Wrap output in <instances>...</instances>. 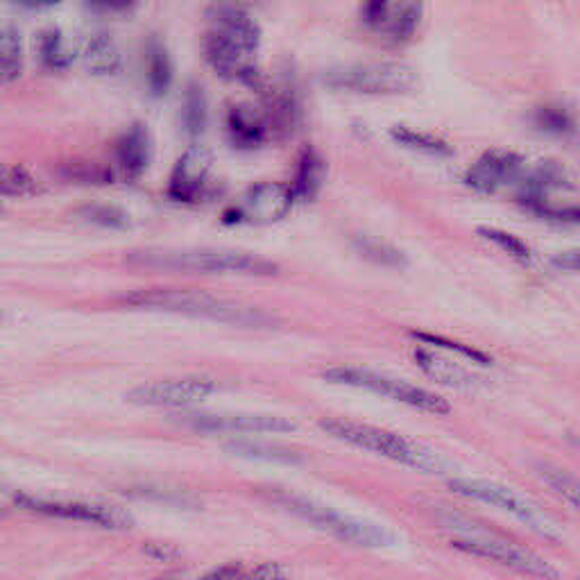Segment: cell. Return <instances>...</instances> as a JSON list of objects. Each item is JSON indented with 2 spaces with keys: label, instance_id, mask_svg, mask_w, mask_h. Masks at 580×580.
<instances>
[{
  "label": "cell",
  "instance_id": "4fadbf2b",
  "mask_svg": "<svg viewBox=\"0 0 580 580\" xmlns=\"http://www.w3.org/2000/svg\"><path fill=\"white\" fill-rule=\"evenodd\" d=\"M293 188L280 182H263L250 188L241 207L225 214V222H245V225H273L280 222L293 207Z\"/></svg>",
  "mask_w": 580,
  "mask_h": 580
},
{
  "label": "cell",
  "instance_id": "cb8c5ba5",
  "mask_svg": "<svg viewBox=\"0 0 580 580\" xmlns=\"http://www.w3.org/2000/svg\"><path fill=\"white\" fill-rule=\"evenodd\" d=\"M85 68L94 75H113L121 68V53L109 34H96L83 53Z\"/></svg>",
  "mask_w": 580,
  "mask_h": 580
},
{
  "label": "cell",
  "instance_id": "ac0fdd59",
  "mask_svg": "<svg viewBox=\"0 0 580 580\" xmlns=\"http://www.w3.org/2000/svg\"><path fill=\"white\" fill-rule=\"evenodd\" d=\"M562 182V171L556 166V164H539L537 168L528 171L522 182H519V188H517V203L537 214L543 207H547V198L551 188H556L558 184Z\"/></svg>",
  "mask_w": 580,
  "mask_h": 580
},
{
  "label": "cell",
  "instance_id": "ffe728a7",
  "mask_svg": "<svg viewBox=\"0 0 580 580\" xmlns=\"http://www.w3.org/2000/svg\"><path fill=\"white\" fill-rule=\"evenodd\" d=\"M85 53V39L77 32L53 28L39 39V57L48 68H68Z\"/></svg>",
  "mask_w": 580,
  "mask_h": 580
},
{
  "label": "cell",
  "instance_id": "7bdbcfd3",
  "mask_svg": "<svg viewBox=\"0 0 580 580\" xmlns=\"http://www.w3.org/2000/svg\"><path fill=\"white\" fill-rule=\"evenodd\" d=\"M136 0H89V6H94L96 10L102 12H125L130 8H134Z\"/></svg>",
  "mask_w": 580,
  "mask_h": 580
},
{
  "label": "cell",
  "instance_id": "d590c367",
  "mask_svg": "<svg viewBox=\"0 0 580 580\" xmlns=\"http://www.w3.org/2000/svg\"><path fill=\"white\" fill-rule=\"evenodd\" d=\"M479 237L490 241L492 245H496L499 250L508 252L513 259L522 261V263H528L530 261V250L528 245L517 239L515 234H508V231H501V229H490V227H479Z\"/></svg>",
  "mask_w": 580,
  "mask_h": 580
},
{
  "label": "cell",
  "instance_id": "4dcf8cb0",
  "mask_svg": "<svg viewBox=\"0 0 580 580\" xmlns=\"http://www.w3.org/2000/svg\"><path fill=\"white\" fill-rule=\"evenodd\" d=\"M354 248L370 263H376V265H383V267H402V265H406V256L393 243L381 241L376 237H357L354 239Z\"/></svg>",
  "mask_w": 580,
  "mask_h": 580
},
{
  "label": "cell",
  "instance_id": "603a6c76",
  "mask_svg": "<svg viewBox=\"0 0 580 580\" xmlns=\"http://www.w3.org/2000/svg\"><path fill=\"white\" fill-rule=\"evenodd\" d=\"M143 64H145V83H147L150 94L154 98L166 96L173 83V62L160 39H150V42L145 44Z\"/></svg>",
  "mask_w": 580,
  "mask_h": 580
},
{
  "label": "cell",
  "instance_id": "5b68a950",
  "mask_svg": "<svg viewBox=\"0 0 580 580\" xmlns=\"http://www.w3.org/2000/svg\"><path fill=\"white\" fill-rule=\"evenodd\" d=\"M325 379L331 383H340V385H352V389H361L374 395H383L393 402L406 404L415 411L422 413H429V415H449L451 406L445 397L431 393V391H424L419 385H413L408 381L402 379H393V376H385L372 370H363V368H333L325 372Z\"/></svg>",
  "mask_w": 580,
  "mask_h": 580
},
{
  "label": "cell",
  "instance_id": "f546056e",
  "mask_svg": "<svg viewBox=\"0 0 580 580\" xmlns=\"http://www.w3.org/2000/svg\"><path fill=\"white\" fill-rule=\"evenodd\" d=\"M391 136L400 145L415 150V152H422V154H431V157H449L451 154V145L445 139L429 134V132H417V130L400 125V128L391 130Z\"/></svg>",
  "mask_w": 580,
  "mask_h": 580
},
{
  "label": "cell",
  "instance_id": "7402d4cb",
  "mask_svg": "<svg viewBox=\"0 0 580 580\" xmlns=\"http://www.w3.org/2000/svg\"><path fill=\"white\" fill-rule=\"evenodd\" d=\"M325 177H327V164L322 160V154L316 147H304L297 160L295 179L291 186L295 200L311 203L320 193Z\"/></svg>",
  "mask_w": 580,
  "mask_h": 580
},
{
  "label": "cell",
  "instance_id": "9a60e30c",
  "mask_svg": "<svg viewBox=\"0 0 580 580\" xmlns=\"http://www.w3.org/2000/svg\"><path fill=\"white\" fill-rule=\"evenodd\" d=\"M259 94L263 96L261 107L265 111L270 134L277 139H291L302 123V107L293 85L282 77L277 83H263Z\"/></svg>",
  "mask_w": 580,
  "mask_h": 580
},
{
  "label": "cell",
  "instance_id": "7c38bea8",
  "mask_svg": "<svg viewBox=\"0 0 580 580\" xmlns=\"http://www.w3.org/2000/svg\"><path fill=\"white\" fill-rule=\"evenodd\" d=\"M218 391V383L205 376L166 379L154 381L134 389L128 400L136 406H160V408H182L209 400Z\"/></svg>",
  "mask_w": 580,
  "mask_h": 580
},
{
  "label": "cell",
  "instance_id": "6da1fadb",
  "mask_svg": "<svg viewBox=\"0 0 580 580\" xmlns=\"http://www.w3.org/2000/svg\"><path fill=\"white\" fill-rule=\"evenodd\" d=\"M259 39V25L245 10L216 8L211 12V30L205 36V57L222 80L243 83L259 91L265 83L254 64Z\"/></svg>",
  "mask_w": 580,
  "mask_h": 580
},
{
  "label": "cell",
  "instance_id": "2e32d148",
  "mask_svg": "<svg viewBox=\"0 0 580 580\" xmlns=\"http://www.w3.org/2000/svg\"><path fill=\"white\" fill-rule=\"evenodd\" d=\"M524 166L522 154L511 150H488L466 173V184L479 193H494L501 184L511 182Z\"/></svg>",
  "mask_w": 580,
  "mask_h": 580
},
{
  "label": "cell",
  "instance_id": "60d3db41",
  "mask_svg": "<svg viewBox=\"0 0 580 580\" xmlns=\"http://www.w3.org/2000/svg\"><path fill=\"white\" fill-rule=\"evenodd\" d=\"M250 580H286V571L277 562H263L252 569Z\"/></svg>",
  "mask_w": 580,
  "mask_h": 580
},
{
  "label": "cell",
  "instance_id": "f35d334b",
  "mask_svg": "<svg viewBox=\"0 0 580 580\" xmlns=\"http://www.w3.org/2000/svg\"><path fill=\"white\" fill-rule=\"evenodd\" d=\"M537 216H543L551 222H558V225H580V205H573V207H543L537 211Z\"/></svg>",
  "mask_w": 580,
  "mask_h": 580
},
{
  "label": "cell",
  "instance_id": "9c48e42d",
  "mask_svg": "<svg viewBox=\"0 0 580 580\" xmlns=\"http://www.w3.org/2000/svg\"><path fill=\"white\" fill-rule=\"evenodd\" d=\"M449 488H451V492H456L460 496L483 501V504H490L494 508L511 513L513 517H517L519 522H524L533 530L543 533L545 537H558V528L551 522V517L545 515L533 504L530 499L515 492L513 488H506V485L494 483V481H481V479H453V481H449Z\"/></svg>",
  "mask_w": 580,
  "mask_h": 580
},
{
  "label": "cell",
  "instance_id": "d6a6232c",
  "mask_svg": "<svg viewBox=\"0 0 580 580\" xmlns=\"http://www.w3.org/2000/svg\"><path fill=\"white\" fill-rule=\"evenodd\" d=\"M39 190L34 175L21 166H0V196H32Z\"/></svg>",
  "mask_w": 580,
  "mask_h": 580
},
{
  "label": "cell",
  "instance_id": "d6986e66",
  "mask_svg": "<svg viewBox=\"0 0 580 580\" xmlns=\"http://www.w3.org/2000/svg\"><path fill=\"white\" fill-rule=\"evenodd\" d=\"M150 162V136L143 125H132L116 143V168L128 179L143 175Z\"/></svg>",
  "mask_w": 580,
  "mask_h": 580
},
{
  "label": "cell",
  "instance_id": "5bb4252c",
  "mask_svg": "<svg viewBox=\"0 0 580 580\" xmlns=\"http://www.w3.org/2000/svg\"><path fill=\"white\" fill-rule=\"evenodd\" d=\"M214 168V152L205 145H190L171 175V198L177 203H196L209 182Z\"/></svg>",
  "mask_w": 580,
  "mask_h": 580
},
{
  "label": "cell",
  "instance_id": "277c9868",
  "mask_svg": "<svg viewBox=\"0 0 580 580\" xmlns=\"http://www.w3.org/2000/svg\"><path fill=\"white\" fill-rule=\"evenodd\" d=\"M130 263L154 270H182V273H248L275 275L277 265L267 259L234 250H141L128 256Z\"/></svg>",
  "mask_w": 580,
  "mask_h": 580
},
{
  "label": "cell",
  "instance_id": "4316f807",
  "mask_svg": "<svg viewBox=\"0 0 580 580\" xmlns=\"http://www.w3.org/2000/svg\"><path fill=\"white\" fill-rule=\"evenodd\" d=\"M424 17V3L422 0H404L397 8V12L389 19V39L393 44H406L415 36L419 23Z\"/></svg>",
  "mask_w": 580,
  "mask_h": 580
},
{
  "label": "cell",
  "instance_id": "8992f818",
  "mask_svg": "<svg viewBox=\"0 0 580 580\" xmlns=\"http://www.w3.org/2000/svg\"><path fill=\"white\" fill-rule=\"evenodd\" d=\"M280 504H284L291 513H295L304 522L314 524L316 528L342 539V543H350L357 547H389L395 539L393 533H389L376 524L340 515L331 508L318 506V504H314V501L302 499V496L282 494Z\"/></svg>",
  "mask_w": 580,
  "mask_h": 580
},
{
  "label": "cell",
  "instance_id": "7a4b0ae2",
  "mask_svg": "<svg viewBox=\"0 0 580 580\" xmlns=\"http://www.w3.org/2000/svg\"><path fill=\"white\" fill-rule=\"evenodd\" d=\"M320 427L331 438L344 445H352L357 449L383 456L393 462H400V466L404 468H413V470L427 472V474H442L447 470V460L440 453H436L427 445L411 440L402 434L372 427V424L340 419V417L322 419Z\"/></svg>",
  "mask_w": 580,
  "mask_h": 580
},
{
  "label": "cell",
  "instance_id": "484cf974",
  "mask_svg": "<svg viewBox=\"0 0 580 580\" xmlns=\"http://www.w3.org/2000/svg\"><path fill=\"white\" fill-rule=\"evenodd\" d=\"M225 449L234 451L237 456L252 458V460H267V462H282V466H295L302 460V456L295 449L273 445V442H252V440H234L229 442Z\"/></svg>",
  "mask_w": 580,
  "mask_h": 580
},
{
  "label": "cell",
  "instance_id": "8d00e7d4",
  "mask_svg": "<svg viewBox=\"0 0 580 580\" xmlns=\"http://www.w3.org/2000/svg\"><path fill=\"white\" fill-rule=\"evenodd\" d=\"M411 336H413L415 340H422V342L431 344V347H440V350L456 352V354H460V357L472 359L474 363H481V365H488V363H490V359H488L483 352L474 350V347H470V344L456 342V340H451V338H445V336H438V333H427V331H413Z\"/></svg>",
  "mask_w": 580,
  "mask_h": 580
},
{
  "label": "cell",
  "instance_id": "ba28073f",
  "mask_svg": "<svg viewBox=\"0 0 580 580\" xmlns=\"http://www.w3.org/2000/svg\"><path fill=\"white\" fill-rule=\"evenodd\" d=\"M417 73L397 62L379 64H359L350 68H340L327 75V85L336 89H347L365 96H397L408 94L417 87Z\"/></svg>",
  "mask_w": 580,
  "mask_h": 580
},
{
  "label": "cell",
  "instance_id": "ee69618b",
  "mask_svg": "<svg viewBox=\"0 0 580 580\" xmlns=\"http://www.w3.org/2000/svg\"><path fill=\"white\" fill-rule=\"evenodd\" d=\"M554 263L562 270H580V250H571V252H565V254H558L554 259Z\"/></svg>",
  "mask_w": 580,
  "mask_h": 580
},
{
  "label": "cell",
  "instance_id": "f6af8a7d",
  "mask_svg": "<svg viewBox=\"0 0 580 580\" xmlns=\"http://www.w3.org/2000/svg\"><path fill=\"white\" fill-rule=\"evenodd\" d=\"M152 580H184V571L173 569V571H166V573H162L157 578H152Z\"/></svg>",
  "mask_w": 580,
  "mask_h": 580
},
{
  "label": "cell",
  "instance_id": "52a82bcc",
  "mask_svg": "<svg viewBox=\"0 0 580 580\" xmlns=\"http://www.w3.org/2000/svg\"><path fill=\"white\" fill-rule=\"evenodd\" d=\"M451 547L460 554H468L474 558L492 560L504 565L517 573L537 578V580H558L560 571L539 554L511 543V539L496 537V535H466V537H456L451 539Z\"/></svg>",
  "mask_w": 580,
  "mask_h": 580
},
{
  "label": "cell",
  "instance_id": "3957f363",
  "mask_svg": "<svg viewBox=\"0 0 580 580\" xmlns=\"http://www.w3.org/2000/svg\"><path fill=\"white\" fill-rule=\"evenodd\" d=\"M125 304L139 308H154V311L179 314L188 318H203L225 325L239 327H263L270 325V318L252 306H243L229 299L214 297L200 291H184V288H147L136 291L123 297Z\"/></svg>",
  "mask_w": 580,
  "mask_h": 580
},
{
  "label": "cell",
  "instance_id": "44dd1931",
  "mask_svg": "<svg viewBox=\"0 0 580 580\" xmlns=\"http://www.w3.org/2000/svg\"><path fill=\"white\" fill-rule=\"evenodd\" d=\"M415 363L419 365V370L427 374L429 379H434L436 383L449 385V389L456 391H470L477 385V376L470 374L466 368H460L458 363L431 352V350H415Z\"/></svg>",
  "mask_w": 580,
  "mask_h": 580
},
{
  "label": "cell",
  "instance_id": "1f68e13d",
  "mask_svg": "<svg viewBox=\"0 0 580 580\" xmlns=\"http://www.w3.org/2000/svg\"><path fill=\"white\" fill-rule=\"evenodd\" d=\"M537 474L558 496H562L567 504L580 511V479L578 477L569 474L567 470L554 468V466H539Z\"/></svg>",
  "mask_w": 580,
  "mask_h": 580
},
{
  "label": "cell",
  "instance_id": "e0dca14e",
  "mask_svg": "<svg viewBox=\"0 0 580 580\" xmlns=\"http://www.w3.org/2000/svg\"><path fill=\"white\" fill-rule=\"evenodd\" d=\"M227 134L229 141L241 150L261 147L270 136V125L261 105L237 102L227 111Z\"/></svg>",
  "mask_w": 580,
  "mask_h": 580
},
{
  "label": "cell",
  "instance_id": "74e56055",
  "mask_svg": "<svg viewBox=\"0 0 580 580\" xmlns=\"http://www.w3.org/2000/svg\"><path fill=\"white\" fill-rule=\"evenodd\" d=\"M393 0H365L361 8V19L370 30H379L383 23L391 19Z\"/></svg>",
  "mask_w": 580,
  "mask_h": 580
},
{
  "label": "cell",
  "instance_id": "8fae6325",
  "mask_svg": "<svg viewBox=\"0 0 580 580\" xmlns=\"http://www.w3.org/2000/svg\"><path fill=\"white\" fill-rule=\"evenodd\" d=\"M186 429L200 434H291L295 422L277 415H256V413H179L175 417Z\"/></svg>",
  "mask_w": 580,
  "mask_h": 580
},
{
  "label": "cell",
  "instance_id": "f1b7e54d",
  "mask_svg": "<svg viewBox=\"0 0 580 580\" xmlns=\"http://www.w3.org/2000/svg\"><path fill=\"white\" fill-rule=\"evenodd\" d=\"M533 128L539 134H547V136H571L576 132V121L573 116L556 105H545V107H537L533 113Z\"/></svg>",
  "mask_w": 580,
  "mask_h": 580
},
{
  "label": "cell",
  "instance_id": "e575fe53",
  "mask_svg": "<svg viewBox=\"0 0 580 580\" xmlns=\"http://www.w3.org/2000/svg\"><path fill=\"white\" fill-rule=\"evenodd\" d=\"M77 216L105 229H125L130 225L128 214L113 205H85L77 209Z\"/></svg>",
  "mask_w": 580,
  "mask_h": 580
},
{
  "label": "cell",
  "instance_id": "83f0119b",
  "mask_svg": "<svg viewBox=\"0 0 580 580\" xmlns=\"http://www.w3.org/2000/svg\"><path fill=\"white\" fill-rule=\"evenodd\" d=\"M21 73V34L14 25L0 23V85L17 80Z\"/></svg>",
  "mask_w": 580,
  "mask_h": 580
},
{
  "label": "cell",
  "instance_id": "bcb514c9",
  "mask_svg": "<svg viewBox=\"0 0 580 580\" xmlns=\"http://www.w3.org/2000/svg\"><path fill=\"white\" fill-rule=\"evenodd\" d=\"M25 3H30V6H55V3H59V0H25Z\"/></svg>",
  "mask_w": 580,
  "mask_h": 580
},
{
  "label": "cell",
  "instance_id": "30bf717a",
  "mask_svg": "<svg viewBox=\"0 0 580 580\" xmlns=\"http://www.w3.org/2000/svg\"><path fill=\"white\" fill-rule=\"evenodd\" d=\"M14 504L23 511L53 517V519H66V522H80V524H94L100 528H130L132 519L125 511L109 506V504H94V501H75V499H42V496H28L17 494Z\"/></svg>",
  "mask_w": 580,
  "mask_h": 580
},
{
  "label": "cell",
  "instance_id": "836d02e7",
  "mask_svg": "<svg viewBox=\"0 0 580 580\" xmlns=\"http://www.w3.org/2000/svg\"><path fill=\"white\" fill-rule=\"evenodd\" d=\"M59 175L73 182H80V184H109L116 177L111 168L96 164V162H87V160H75V162L64 164L59 168Z\"/></svg>",
  "mask_w": 580,
  "mask_h": 580
},
{
  "label": "cell",
  "instance_id": "d4e9b609",
  "mask_svg": "<svg viewBox=\"0 0 580 580\" xmlns=\"http://www.w3.org/2000/svg\"><path fill=\"white\" fill-rule=\"evenodd\" d=\"M209 123V105L203 85L190 83L182 100V125L188 136H200Z\"/></svg>",
  "mask_w": 580,
  "mask_h": 580
},
{
  "label": "cell",
  "instance_id": "ab89813d",
  "mask_svg": "<svg viewBox=\"0 0 580 580\" xmlns=\"http://www.w3.org/2000/svg\"><path fill=\"white\" fill-rule=\"evenodd\" d=\"M250 573H252V569H245L239 562H229V565H220V567L207 571L198 580H250Z\"/></svg>",
  "mask_w": 580,
  "mask_h": 580
},
{
  "label": "cell",
  "instance_id": "b9f144b4",
  "mask_svg": "<svg viewBox=\"0 0 580 580\" xmlns=\"http://www.w3.org/2000/svg\"><path fill=\"white\" fill-rule=\"evenodd\" d=\"M143 551H145L150 558H154V560H162V562H168V560H173V558L177 556L175 547H171V545H164V543H145Z\"/></svg>",
  "mask_w": 580,
  "mask_h": 580
}]
</instances>
